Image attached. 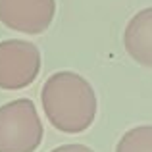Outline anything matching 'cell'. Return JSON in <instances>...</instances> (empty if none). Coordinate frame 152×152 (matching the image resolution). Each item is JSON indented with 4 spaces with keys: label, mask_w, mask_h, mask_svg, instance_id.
Instances as JSON below:
<instances>
[{
    "label": "cell",
    "mask_w": 152,
    "mask_h": 152,
    "mask_svg": "<svg viewBox=\"0 0 152 152\" xmlns=\"http://www.w3.org/2000/svg\"><path fill=\"white\" fill-rule=\"evenodd\" d=\"M54 14L56 0H0V21L25 35L45 33Z\"/></svg>",
    "instance_id": "277c9868"
},
{
    "label": "cell",
    "mask_w": 152,
    "mask_h": 152,
    "mask_svg": "<svg viewBox=\"0 0 152 152\" xmlns=\"http://www.w3.org/2000/svg\"><path fill=\"white\" fill-rule=\"evenodd\" d=\"M123 45L137 64L152 67V8H145L129 19L123 33Z\"/></svg>",
    "instance_id": "5b68a950"
},
{
    "label": "cell",
    "mask_w": 152,
    "mask_h": 152,
    "mask_svg": "<svg viewBox=\"0 0 152 152\" xmlns=\"http://www.w3.org/2000/svg\"><path fill=\"white\" fill-rule=\"evenodd\" d=\"M115 152H152V125L129 129L119 139Z\"/></svg>",
    "instance_id": "8992f818"
},
{
    "label": "cell",
    "mask_w": 152,
    "mask_h": 152,
    "mask_svg": "<svg viewBox=\"0 0 152 152\" xmlns=\"http://www.w3.org/2000/svg\"><path fill=\"white\" fill-rule=\"evenodd\" d=\"M50 152H94V150L85 146V145H64V146H58V148L50 150Z\"/></svg>",
    "instance_id": "52a82bcc"
},
{
    "label": "cell",
    "mask_w": 152,
    "mask_h": 152,
    "mask_svg": "<svg viewBox=\"0 0 152 152\" xmlns=\"http://www.w3.org/2000/svg\"><path fill=\"white\" fill-rule=\"evenodd\" d=\"M41 71V52L33 42L10 41L0 42V89L19 91L29 87Z\"/></svg>",
    "instance_id": "3957f363"
},
{
    "label": "cell",
    "mask_w": 152,
    "mask_h": 152,
    "mask_svg": "<svg viewBox=\"0 0 152 152\" xmlns=\"http://www.w3.org/2000/svg\"><path fill=\"white\" fill-rule=\"evenodd\" d=\"M42 133L33 100L18 98L0 106V152H35L42 142Z\"/></svg>",
    "instance_id": "7a4b0ae2"
},
{
    "label": "cell",
    "mask_w": 152,
    "mask_h": 152,
    "mask_svg": "<svg viewBox=\"0 0 152 152\" xmlns=\"http://www.w3.org/2000/svg\"><path fill=\"white\" fill-rule=\"evenodd\" d=\"M41 102L50 125L62 133H83L96 118L94 89L75 71L52 73L42 85Z\"/></svg>",
    "instance_id": "6da1fadb"
}]
</instances>
